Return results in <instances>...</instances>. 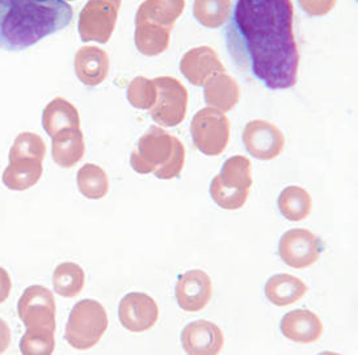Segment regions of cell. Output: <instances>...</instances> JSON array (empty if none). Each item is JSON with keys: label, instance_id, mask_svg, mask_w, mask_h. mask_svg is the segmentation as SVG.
<instances>
[{"label": "cell", "instance_id": "obj_3", "mask_svg": "<svg viewBox=\"0 0 358 355\" xmlns=\"http://www.w3.org/2000/svg\"><path fill=\"white\" fill-rule=\"evenodd\" d=\"M185 164V147L179 138L151 126L139 138L130 155V166L141 175L154 173L160 180L178 178Z\"/></svg>", "mask_w": 358, "mask_h": 355}, {"label": "cell", "instance_id": "obj_7", "mask_svg": "<svg viewBox=\"0 0 358 355\" xmlns=\"http://www.w3.org/2000/svg\"><path fill=\"white\" fill-rule=\"evenodd\" d=\"M122 0H88L79 15L78 31L82 41L106 43L116 28Z\"/></svg>", "mask_w": 358, "mask_h": 355}, {"label": "cell", "instance_id": "obj_11", "mask_svg": "<svg viewBox=\"0 0 358 355\" xmlns=\"http://www.w3.org/2000/svg\"><path fill=\"white\" fill-rule=\"evenodd\" d=\"M118 317L127 331L133 333L146 332L158 323V304L148 294H127L120 302Z\"/></svg>", "mask_w": 358, "mask_h": 355}, {"label": "cell", "instance_id": "obj_10", "mask_svg": "<svg viewBox=\"0 0 358 355\" xmlns=\"http://www.w3.org/2000/svg\"><path fill=\"white\" fill-rule=\"evenodd\" d=\"M73 325V344L80 349H88L95 345L108 328L106 308L94 300L82 302L76 308Z\"/></svg>", "mask_w": 358, "mask_h": 355}, {"label": "cell", "instance_id": "obj_22", "mask_svg": "<svg viewBox=\"0 0 358 355\" xmlns=\"http://www.w3.org/2000/svg\"><path fill=\"white\" fill-rule=\"evenodd\" d=\"M231 0H194L193 15L206 28H220L231 16Z\"/></svg>", "mask_w": 358, "mask_h": 355}, {"label": "cell", "instance_id": "obj_18", "mask_svg": "<svg viewBox=\"0 0 358 355\" xmlns=\"http://www.w3.org/2000/svg\"><path fill=\"white\" fill-rule=\"evenodd\" d=\"M184 8L185 0H145L138 8L136 21L155 24L172 31Z\"/></svg>", "mask_w": 358, "mask_h": 355}, {"label": "cell", "instance_id": "obj_17", "mask_svg": "<svg viewBox=\"0 0 358 355\" xmlns=\"http://www.w3.org/2000/svg\"><path fill=\"white\" fill-rule=\"evenodd\" d=\"M75 70L83 83L95 87L103 83L109 73V57L97 46H83L76 52Z\"/></svg>", "mask_w": 358, "mask_h": 355}, {"label": "cell", "instance_id": "obj_6", "mask_svg": "<svg viewBox=\"0 0 358 355\" xmlns=\"http://www.w3.org/2000/svg\"><path fill=\"white\" fill-rule=\"evenodd\" d=\"M157 87L155 104L150 108V115L159 126L173 127L185 119L189 94L187 88L172 76L152 79Z\"/></svg>", "mask_w": 358, "mask_h": 355}, {"label": "cell", "instance_id": "obj_20", "mask_svg": "<svg viewBox=\"0 0 358 355\" xmlns=\"http://www.w3.org/2000/svg\"><path fill=\"white\" fill-rule=\"evenodd\" d=\"M171 29L150 24L145 21H136L134 41L138 52L146 57H157L169 49Z\"/></svg>", "mask_w": 358, "mask_h": 355}, {"label": "cell", "instance_id": "obj_23", "mask_svg": "<svg viewBox=\"0 0 358 355\" xmlns=\"http://www.w3.org/2000/svg\"><path fill=\"white\" fill-rule=\"evenodd\" d=\"M43 124L50 134L62 129H79L80 125L76 109L62 99H57L48 106L43 117Z\"/></svg>", "mask_w": 358, "mask_h": 355}, {"label": "cell", "instance_id": "obj_19", "mask_svg": "<svg viewBox=\"0 0 358 355\" xmlns=\"http://www.w3.org/2000/svg\"><path fill=\"white\" fill-rule=\"evenodd\" d=\"M307 293V284L290 274H275L265 284V296L277 307H287L302 299Z\"/></svg>", "mask_w": 358, "mask_h": 355}, {"label": "cell", "instance_id": "obj_21", "mask_svg": "<svg viewBox=\"0 0 358 355\" xmlns=\"http://www.w3.org/2000/svg\"><path fill=\"white\" fill-rule=\"evenodd\" d=\"M278 209L290 222L305 220L313 210V198L306 189L287 187L278 197Z\"/></svg>", "mask_w": 358, "mask_h": 355}, {"label": "cell", "instance_id": "obj_15", "mask_svg": "<svg viewBox=\"0 0 358 355\" xmlns=\"http://www.w3.org/2000/svg\"><path fill=\"white\" fill-rule=\"evenodd\" d=\"M281 333L296 344H313L323 335V323L308 310H295L281 320Z\"/></svg>", "mask_w": 358, "mask_h": 355}, {"label": "cell", "instance_id": "obj_26", "mask_svg": "<svg viewBox=\"0 0 358 355\" xmlns=\"http://www.w3.org/2000/svg\"><path fill=\"white\" fill-rule=\"evenodd\" d=\"M57 152L61 157H64L67 164L76 163L85 154V142L83 136L79 129H67L64 136L57 142Z\"/></svg>", "mask_w": 358, "mask_h": 355}, {"label": "cell", "instance_id": "obj_12", "mask_svg": "<svg viewBox=\"0 0 358 355\" xmlns=\"http://www.w3.org/2000/svg\"><path fill=\"white\" fill-rule=\"evenodd\" d=\"M175 295L180 308L187 312L205 310L213 296L210 277L199 269L181 274L175 287Z\"/></svg>", "mask_w": 358, "mask_h": 355}, {"label": "cell", "instance_id": "obj_13", "mask_svg": "<svg viewBox=\"0 0 358 355\" xmlns=\"http://www.w3.org/2000/svg\"><path fill=\"white\" fill-rule=\"evenodd\" d=\"M181 345L190 355H217L224 345V337L218 325L199 320L187 325L181 332Z\"/></svg>", "mask_w": 358, "mask_h": 355}, {"label": "cell", "instance_id": "obj_8", "mask_svg": "<svg viewBox=\"0 0 358 355\" xmlns=\"http://www.w3.org/2000/svg\"><path fill=\"white\" fill-rule=\"evenodd\" d=\"M323 242L314 232L294 229L285 232L278 245L281 260L290 268L305 269L315 263L323 253Z\"/></svg>", "mask_w": 358, "mask_h": 355}, {"label": "cell", "instance_id": "obj_14", "mask_svg": "<svg viewBox=\"0 0 358 355\" xmlns=\"http://www.w3.org/2000/svg\"><path fill=\"white\" fill-rule=\"evenodd\" d=\"M180 71L190 84L200 87L206 83L211 76L226 73V68L214 49L200 46L185 52L180 62Z\"/></svg>", "mask_w": 358, "mask_h": 355}, {"label": "cell", "instance_id": "obj_24", "mask_svg": "<svg viewBox=\"0 0 358 355\" xmlns=\"http://www.w3.org/2000/svg\"><path fill=\"white\" fill-rule=\"evenodd\" d=\"M79 187L88 198H103L108 193L109 180L101 168L88 164L79 173Z\"/></svg>", "mask_w": 358, "mask_h": 355}, {"label": "cell", "instance_id": "obj_1", "mask_svg": "<svg viewBox=\"0 0 358 355\" xmlns=\"http://www.w3.org/2000/svg\"><path fill=\"white\" fill-rule=\"evenodd\" d=\"M235 62L269 89H289L298 80L299 49L292 0H238L226 29Z\"/></svg>", "mask_w": 358, "mask_h": 355}, {"label": "cell", "instance_id": "obj_25", "mask_svg": "<svg viewBox=\"0 0 358 355\" xmlns=\"http://www.w3.org/2000/svg\"><path fill=\"white\" fill-rule=\"evenodd\" d=\"M127 100L137 109H150L157 100V87L154 80L137 76L127 87Z\"/></svg>", "mask_w": 358, "mask_h": 355}, {"label": "cell", "instance_id": "obj_27", "mask_svg": "<svg viewBox=\"0 0 358 355\" xmlns=\"http://www.w3.org/2000/svg\"><path fill=\"white\" fill-rule=\"evenodd\" d=\"M337 0H298L301 8L305 10L308 16L314 17H320L326 16L334 10L336 6Z\"/></svg>", "mask_w": 358, "mask_h": 355}, {"label": "cell", "instance_id": "obj_4", "mask_svg": "<svg viewBox=\"0 0 358 355\" xmlns=\"http://www.w3.org/2000/svg\"><path fill=\"white\" fill-rule=\"evenodd\" d=\"M252 187V163L248 157L235 155L224 161L221 173L213 178L210 196L221 209H242Z\"/></svg>", "mask_w": 358, "mask_h": 355}, {"label": "cell", "instance_id": "obj_16", "mask_svg": "<svg viewBox=\"0 0 358 355\" xmlns=\"http://www.w3.org/2000/svg\"><path fill=\"white\" fill-rule=\"evenodd\" d=\"M205 103L222 113L232 110L241 99V87L227 73H220L203 84Z\"/></svg>", "mask_w": 358, "mask_h": 355}, {"label": "cell", "instance_id": "obj_9", "mask_svg": "<svg viewBox=\"0 0 358 355\" xmlns=\"http://www.w3.org/2000/svg\"><path fill=\"white\" fill-rule=\"evenodd\" d=\"M243 143L248 154L259 160H273L284 151L285 136L277 126L255 119L243 130Z\"/></svg>", "mask_w": 358, "mask_h": 355}, {"label": "cell", "instance_id": "obj_5", "mask_svg": "<svg viewBox=\"0 0 358 355\" xmlns=\"http://www.w3.org/2000/svg\"><path fill=\"white\" fill-rule=\"evenodd\" d=\"M190 133L194 146L203 155L218 157L227 148L231 126L224 113L213 108H205L193 117Z\"/></svg>", "mask_w": 358, "mask_h": 355}, {"label": "cell", "instance_id": "obj_28", "mask_svg": "<svg viewBox=\"0 0 358 355\" xmlns=\"http://www.w3.org/2000/svg\"><path fill=\"white\" fill-rule=\"evenodd\" d=\"M67 1H71V0H67Z\"/></svg>", "mask_w": 358, "mask_h": 355}, {"label": "cell", "instance_id": "obj_2", "mask_svg": "<svg viewBox=\"0 0 358 355\" xmlns=\"http://www.w3.org/2000/svg\"><path fill=\"white\" fill-rule=\"evenodd\" d=\"M66 0H0V49L22 52L70 25Z\"/></svg>", "mask_w": 358, "mask_h": 355}]
</instances>
